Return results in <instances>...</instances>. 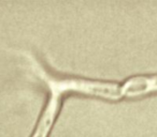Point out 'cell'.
Returning a JSON list of instances; mask_svg holds the SVG:
<instances>
[{"instance_id":"6da1fadb","label":"cell","mask_w":157,"mask_h":137,"mask_svg":"<svg viewBox=\"0 0 157 137\" xmlns=\"http://www.w3.org/2000/svg\"><path fill=\"white\" fill-rule=\"evenodd\" d=\"M125 100L143 98L157 93V74L136 75L122 81Z\"/></svg>"}]
</instances>
